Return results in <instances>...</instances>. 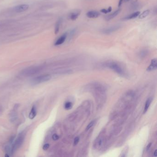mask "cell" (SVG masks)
<instances>
[{"label": "cell", "instance_id": "6da1fadb", "mask_svg": "<svg viewBox=\"0 0 157 157\" xmlns=\"http://www.w3.org/2000/svg\"><path fill=\"white\" fill-rule=\"evenodd\" d=\"M41 70V68L40 67H31L23 70L21 72V74L24 76H31L38 73Z\"/></svg>", "mask_w": 157, "mask_h": 157}, {"label": "cell", "instance_id": "7a4b0ae2", "mask_svg": "<svg viewBox=\"0 0 157 157\" xmlns=\"http://www.w3.org/2000/svg\"><path fill=\"white\" fill-rule=\"evenodd\" d=\"M51 78V76L49 75H44L37 76L34 78L31 79V83L34 85L40 84L49 81Z\"/></svg>", "mask_w": 157, "mask_h": 157}, {"label": "cell", "instance_id": "3957f363", "mask_svg": "<svg viewBox=\"0 0 157 157\" xmlns=\"http://www.w3.org/2000/svg\"><path fill=\"white\" fill-rule=\"evenodd\" d=\"M105 66L108 68L111 69V70L114 71L115 72L120 75L124 74V72L122 68L120 67L119 65L116 63L115 62H108L106 64Z\"/></svg>", "mask_w": 157, "mask_h": 157}, {"label": "cell", "instance_id": "277c9868", "mask_svg": "<svg viewBox=\"0 0 157 157\" xmlns=\"http://www.w3.org/2000/svg\"><path fill=\"white\" fill-rule=\"evenodd\" d=\"M24 135L23 134H20L13 144H12L13 152L22 145V143L24 141Z\"/></svg>", "mask_w": 157, "mask_h": 157}, {"label": "cell", "instance_id": "5b68a950", "mask_svg": "<svg viewBox=\"0 0 157 157\" xmlns=\"http://www.w3.org/2000/svg\"><path fill=\"white\" fill-rule=\"evenodd\" d=\"M29 8V6L27 4H21L18 5L12 8V10L16 13H22L26 11Z\"/></svg>", "mask_w": 157, "mask_h": 157}, {"label": "cell", "instance_id": "8992f818", "mask_svg": "<svg viewBox=\"0 0 157 157\" xmlns=\"http://www.w3.org/2000/svg\"><path fill=\"white\" fill-rule=\"evenodd\" d=\"M121 25L120 24H116L114 26H111L110 27H108L107 28L105 29L102 31V32L105 34H110L114 31H116L118 29H120Z\"/></svg>", "mask_w": 157, "mask_h": 157}, {"label": "cell", "instance_id": "52a82bcc", "mask_svg": "<svg viewBox=\"0 0 157 157\" xmlns=\"http://www.w3.org/2000/svg\"><path fill=\"white\" fill-rule=\"evenodd\" d=\"M67 37V33H65L61 35L60 37L55 42V46H59L63 43Z\"/></svg>", "mask_w": 157, "mask_h": 157}, {"label": "cell", "instance_id": "ba28073f", "mask_svg": "<svg viewBox=\"0 0 157 157\" xmlns=\"http://www.w3.org/2000/svg\"><path fill=\"white\" fill-rule=\"evenodd\" d=\"M100 15V13L99 12L94 10L89 11L86 13L87 17L90 19H96L98 18Z\"/></svg>", "mask_w": 157, "mask_h": 157}, {"label": "cell", "instance_id": "9c48e42d", "mask_svg": "<svg viewBox=\"0 0 157 157\" xmlns=\"http://www.w3.org/2000/svg\"><path fill=\"white\" fill-rule=\"evenodd\" d=\"M120 11H121V9H118L117 10H116V11L106 16L105 17V20L107 21H109L110 20L113 19L118 15L119 13H120Z\"/></svg>", "mask_w": 157, "mask_h": 157}, {"label": "cell", "instance_id": "30bf717a", "mask_svg": "<svg viewBox=\"0 0 157 157\" xmlns=\"http://www.w3.org/2000/svg\"><path fill=\"white\" fill-rule=\"evenodd\" d=\"M80 13L81 12L80 11L72 12L70 13L68 15V18L72 20H75L78 18L79 16L80 15Z\"/></svg>", "mask_w": 157, "mask_h": 157}, {"label": "cell", "instance_id": "8fae6325", "mask_svg": "<svg viewBox=\"0 0 157 157\" xmlns=\"http://www.w3.org/2000/svg\"><path fill=\"white\" fill-rule=\"evenodd\" d=\"M157 68V59H153L151 61V63L150 66L147 68L146 71L148 72H151L153 70H155Z\"/></svg>", "mask_w": 157, "mask_h": 157}, {"label": "cell", "instance_id": "7c38bea8", "mask_svg": "<svg viewBox=\"0 0 157 157\" xmlns=\"http://www.w3.org/2000/svg\"><path fill=\"white\" fill-rule=\"evenodd\" d=\"M140 14V12L139 11H137L135 12V13H133L132 14H129V15L127 16L126 17L124 18V20H130L132 19H134L135 18L137 17Z\"/></svg>", "mask_w": 157, "mask_h": 157}, {"label": "cell", "instance_id": "4fadbf2b", "mask_svg": "<svg viewBox=\"0 0 157 157\" xmlns=\"http://www.w3.org/2000/svg\"><path fill=\"white\" fill-rule=\"evenodd\" d=\"M36 115H37V109H36L35 106H33L31 110L30 113L29 114V118L31 119H33L35 118Z\"/></svg>", "mask_w": 157, "mask_h": 157}, {"label": "cell", "instance_id": "5bb4252c", "mask_svg": "<svg viewBox=\"0 0 157 157\" xmlns=\"http://www.w3.org/2000/svg\"><path fill=\"white\" fill-rule=\"evenodd\" d=\"M152 100H153V99L152 98H149L147 100H146V103H145V108H144V114H146V111H147L148 109H149V107L150 106L151 103L152 102Z\"/></svg>", "mask_w": 157, "mask_h": 157}, {"label": "cell", "instance_id": "9a60e30c", "mask_svg": "<svg viewBox=\"0 0 157 157\" xmlns=\"http://www.w3.org/2000/svg\"><path fill=\"white\" fill-rule=\"evenodd\" d=\"M61 23H62V20L61 19H59L56 22L55 29V34H57L59 32L60 27L61 25Z\"/></svg>", "mask_w": 157, "mask_h": 157}, {"label": "cell", "instance_id": "2e32d148", "mask_svg": "<svg viewBox=\"0 0 157 157\" xmlns=\"http://www.w3.org/2000/svg\"><path fill=\"white\" fill-rule=\"evenodd\" d=\"M150 13V10L147 9L146 10H145L142 12V13L140 14L138 16L139 19H143L144 18L146 17L147 16L149 15V14Z\"/></svg>", "mask_w": 157, "mask_h": 157}, {"label": "cell", "instance_id": "e0dca14e", "mask_svg": "<svg viewBox=\"0 0 157 157\" xmlns=\"http://www.w3.org/2000/svg\"><path fill=\"white\" fill-rule=\"evenodd\" d=\"M72 104L71 102H66L64 105V107L66 110H70L72 107Z\"/></svg>", "mask_w": 157, "mask_h": 157}, {"label": "cell", "instance_id": "ac0fdd59", "mask_svg": "<svg viewBox=\"0 0 157 157\" xmlns=\"http://www.w3.org/2000/svg\"><path fill=\"white\" fill-rule=\"evenodd\" d=\"M111 10H112V8H111V7H110L107 9H102L100 10V12L102 13L107 14V13H110Z\"/></svg>", "mask_w": 157, "mask_h": 157}, {"label": "cell", "instance_id": "d6986e66", "mask_svg": "<svg viewBox=\"0 0 157 157\" xmlns=\"http://www.w3.org/2000/svg\"><path fill=\"white\" fill-rule=\"evenodd\" d=\"M94 121H92L86 127V130L88 131L91 128H92L93 126L94 125Z\"/></svg>", "mask_w": 157, "mask_h": 157}, {"label": "cell", "instance_id": "ffe728a7", "mask_svg": "<svg viewBox=\"0 0 157 157\" xmlns=\"http://www.w3.org/2000/svg\"><path fill=\"white\" fill-rule=\"evenodd\" d=\"M129 1H130V0H119V2H118V7H121V6L124 2H128Z\"/></svg>", "mask_w": 157, "mask_h": 157}, {"label": "cell", "instance_id": "44dd1931", "mask_svg": "<svg viewBox=\"0 0 157 157\" xmlns=\"http://www.w3.org/2000/svg\"><path fill=\"white\" fill-rule=\"evenodd\" d=\"M53 140L54 141H57L59 139V135H57V134H54L52 136Z\"/></svg>", "mask_w": 157, "mask_h": 157}, {"label": "cell", "instance_id": "7402d4cb", "mask_svg": "<svg viewBox=\"0 0 157 157\" xmlns=\"http://www.w3.org/2000/svg\"><path fill=\"white\" fill-rule=\"evenodd\" d=\"M49 147V144L47 143L43 145V146L42 147V149H43L44 150H47L48 149Z\"/></svg>", "mask_w": 157, "mask_h": 157}, {"label": "cell", "instance_id": "603a6c76", "mask_svg": "<svg viewBox=\"0 0 157 157\" xmlns=\"http://www.w3.org/2000/svg\"><path fill=\"white\" fill-rule=\"evenodd\" d=\"M79 141V138L78 137H76L75 138L74 142V145L75 146L78 144Z\"/></svg>", "mask_w": 157, "mask_h": 157}, {"label": "cell", "instance_id": "cb8c5ba5", "mask_svg": "<svg viewBox=\"0 0 157 157\" xmlns=\"http://www.w3.org/2000/svg\"><path fill=\"white\" fill-rule=\"evenodd\" d=\"M151 145H152V143H149V144L147 146V147H146V149H147V150H149V149H150V147H151Z\"/></svg>", "mask_w": 157, "mask_h": 157}, {"label": "cell", "instance_id": "d4e9b609", "mask_svg": "<svg viewBox=\"0 0 157 157\" xmlns=\"http://www.w3.org/2000/svg\"><path fill=\"white\" fill-rule=\"evenodd\" d=\"M153 156L154 157H156L157 156V150H156L154 152V153H153Z\"/></svg>", "mask_w": 157, "mask_h": 157}, {"label": "cell", "instance_id": "484cf974", "mask_svg": "<svg viewBox=\"0 0 157 157\" xmlns=\"http://www.w3.org/2000/svg\"><path fill=\"white\" fill-rule=\"evenodd\" d=\"M132 1H134V2H136V1H137V0H132Z\"/></svg>", "mask_w": 157, "mask_h": 157}]
</instances>
